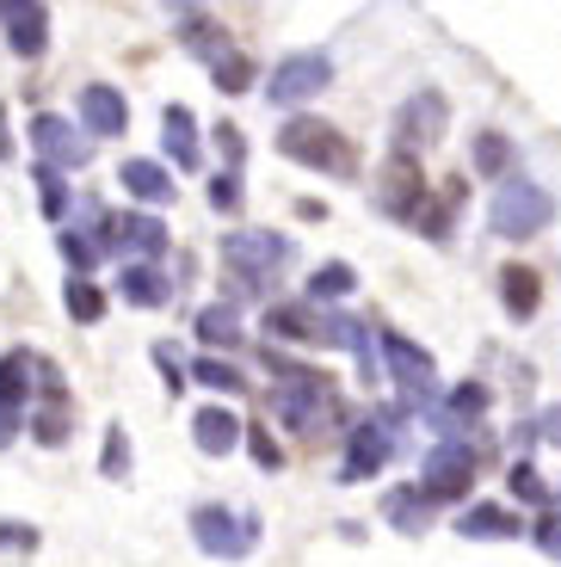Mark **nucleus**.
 <instances>
[{
  "mask_svg": "<svg viewBox=\"0 0 561 567\" xmlns=\"http://www.w3.org/2000/svg\"><path fill=\"white\" fill-rule=\"evenodd\" d=\"M192 543L216 561H247L259 549V512L247 506H197L192 512Z\"/></svg>",
  "mask_w": 561,
  "mask_h": 567,
  "instance_id": "2",
  "label": "nucleus"
},
{
  "mask_svg": "<svg viewBox=\"0 0 561 567\" xmlns=\"http://www.w3.org/2000/svg\"><path fill=\"white\" fill-rule=\"evenodd\" d=\"M0 543H19V549H31V543H38V537H31V530H13V525H0Z\"/></svg>",
  "mask_w": 561,
  "mask_h": 567,
  "instance_id": "43",
  "label": "nucleus"
},
{
  "mask_svg": "<svg viewBox=\"0 0 561 567\" xmlns=\"http://www.w3.org/2000/svg\"><path fill=\"white\" fill-rule=\"evenodd\" d=\"M426 413H432V425L450 439V432H463V425H476L481 413H488V389H481V383H457L445 395V408H426Z\"/></svg>",
  "mask_w": 561,
  "mask_h": 567,
  "instance_id": "19",
  "label": "nucleus"
},
{
  "mask_svg": "<svg viewBox=\"0 0 561 567\" xmlns=\"http://www.w3.org/2000/svg\"><path fill=\"white\" fill-rule=\"evenodd\" d=\"M241 444L253 451V463L266 468V475H278V468H284V451H278V439H272L266 425H247V432H241Z\"/></svg>",
  "mask_w": 561,
  "mask_h": 567,
  "instance_id": "34",
  "label": "nucleus"
},
{
  "mask_svg": "<svg viewBox=\"0 0 561 567\" xmlns=\"http://www.w3.org/2000/svg\"><path fill=\"white\" fill-rule=\"evenodd\" d=\"M272 408H278V420L290 425V432H303V439H322L327 425L339 420V395L322 383V377H303V383H284Z\"/></svg>",
  "mask_w": 561,
  "mask_h": 567,
  "instance_id": "7",
  "label": "nucleus"
},
{
  "mask_svg": "<svg viewBox=\"0 0 561 567\" xmlns=\"http://www.w3.org/2000/svg\"><path fill=\"white\" fill-rule=\"evenodd\" d=\"M241 432H247V425H241L228 408H204V413H192V444H197L204 456H228V451L241 444Z\"/></svg>",
  "mask_w": 561,
  "mask_h": 567,
  "instance_id": "18",
  "label": "nucleus"
},
{
  "mask_svg": "<svg viewBox=\"0 0 561 567\" xmlns=\"http://www.w3.org/2000/svg\"><path fill=\"white\" fill-rule=\"evenodd\" d=\"M0 25H7L13 56H43V43H50V13H43V0H0Z\"/></svg>",
  "mask_w": 561,
  "mask_h": 567,
  "instance_id": "14",
  "label": "nucleus"
},
{
  "mask_svg": "<svg viewBox=\"0 0 561 567\" xmlns=\"http://www.w3.org/2000/svg\"><path fill=\"white\" fill-rule=\"evenodd\" d=\"M192 383L223 389V395H241V389H247V377H241L235 364H223V358H197V364H192Z\"/></svg>",
  "mask_w": 561,
  "mask_h": 567,
  "instance_id": "31",
  "label": "nucleus"
},
{
  "mask_svg": "<svg viewBox=\"0 0 561 567\" xmlns=\"http://www.w3.org/2000/svg\"><path fill=\"white\" fill-rule=\"evenodd\" d=\"M118 297L136 302V309H161V302L173 297V284L155 271V259H130V266L118 271Z\"/></svg>",
  "mask_w": 561,
  "mask_h": 567,
  "instance_id": "17",
  "label": "nucleus"
},
{
  "mask_svg": "<svg viewBox=\"0 0 561 567\" xmlns=\"http://www.w3.org/2000/svg\"><path fill=\"white\" fill-rule=\"evenodd\" d=\"M278 155L296 161V167L334 173V179H351V173H358V148L346 142V130L322 124V117H290V124L278 130Z\"/></svg>",
  "mask_w": 561,
  "mask_h": 567,
  "instance_id": "1",
  "label": "nucleus"
},
{
  "mask_svg": "<svg viewBox=\"0 0 561 567\" xmlns=\"http://www.w3.org/2000/svg\"><path fill=\"white\" fill-rule=\"evenodd\" d=\"M118 179H124V192H130V198H142V204H173V179H167L161 161H124Z\"/></svg>",
  "mask_w": 561,
  "mask_h": 567,
  "instance_id": "22",
  "label": "nucleus"
},
{
  "mask_svg": "<svg viewBox=\"0 0 561 567\" xmlns=\"http://www.w3.org/2000/svg\"><path fill=\"white\" fill-rule=\"evenodd\" d=\"M161 142H167V161H173V167H185V173L204 161V155H197V124H192L185 105H167V112H161Z\"/></svg>",
  "mask_w": 561,
  "mask_h": 567,
  "instance_id": "21",
  "label": "nucleus"
},
{
  "mask_svg": "<svg viewBox=\"0 0 561 567\" xmlns=\"http://www.w3.org/2000/svg\"><path fill=\"white\" fill-rule=\"evenodd\" d=\"M506 167H512V142H506L500 130H481V136H476V173L500 179Z\"/></svg>",
  "mask_w": 561,
  "mask_h": 567,
  "instance_id": "30",
  "label": "nucleus"
},
{
  "mask_svg": "<svg viewBox=\"0 0 561 567\" xmlns=\"http://www.w3.org/2000/svg\"><path fill=\"white\" fill-rule=\"evenodd\" d=\"M290 235H278V228H235L223 241V259H228V271L235 278H247V284H266L272 271H284L290 266Z\"/></svg>",
  "mask_w": 561,
  "mask_h": 567,
  "instance_id": "4",
  "label": "nucleus"
},
{
  "mask_svg": "<svg viewBox=\"0 0 561 567\" xmlns=\"http://www.w3.org/2000/svg\"><path fill=\"white\" fill-rule=\"evenodd\" d=\"M62 302H69V315H74L81 327H99V321H105V290H99L86 271H74V278L62 284Z\"/></svg>",
  "mask_w": 561,
  "mask_h": 567,
  "instance_id": "26",
  "label": "nucleus"
},
{
  "mask_svg": "<svg viewBox=\"0 0 561 567\" xmlns=\"http://www.w3.org/2000/svg\"><path fill=\"white\" fill-rule=\"evenodd\" d=\"M99 475H112V482H124V475H130V432H124V425H112V432H105V456H99Z\"/></svg>",
  "mask_w": 561,
  "mask_h": 567,
  "instance_id": "35",
  "label": "nucleus"
},
{
  "mask_svg": "<svg viewBox=\"0 0 561 567\" xmlns=\"http://www.w3.org/2000/svg\"><path fill=\"white\" fill-rule=\"evenodd\" d=\"M31 358L26 352H7L0 358V451L19 439V425H26V401H31Z\"/></svg>",
  "mask_w": 561,
  "mask_h": 567,
  "instance_id": "13",
  "label": "nucleus"
},
{
  "mask_svg": "<svg viewBox=\"0 0 561 567\" xmlns=\"http://www.w3.org/2000/svg\"><path fill=\"white\" fill-rule=\"evenodd\" d=\"M420 204H426V179H420V161L407 155H395V167H389V179H382V210L389 216H401V223H414L420 216Z\"/></svg>",
  "mask_w": 561,
  "mask_h": 567,
  "instance_id": "16",
  "label": "nucleus"
},
{
  "mask_svg": "<svg viewBox=\"0 0 561 567\" xmlns=\"http://www.w3.org/2000/svg\"><path fill=\"white\" fill-rule=\"evenodd\" d=\"M62 259H69L74 271H93V259H99V241H86V235H74V228H62Z\"/></svg>",
  "mask_w": 561,
  "mask_h": 567,
  "instance_id": "37",
  "label": "nucleus"
},
{
  "mask_svg": "<svg viewBox=\"0 0 561 567\" xmlns=\"http://www.w3.org/2000/svg\"><path fill=\"white\" fill-rule=\"evenodd\" d=\"M395 451V425L389 420H365V425H351V439H346V463H339V482H365V475H377L382 463H389Z\"/></svg>",
  "mask_w": 561,
  "mask_h": 567,
  "instance_id": "12",
  "label": "nucleus"
},
{
  "mask_svg": "<svg viewBox=\"0 0 561 567\" xmlns=\"http://www.w3.org/2000/svg\"><path fill=\"white\" fill-rule=\"evenodd\" d=\"M211 210H241V173L235 167H228V173H216V179H211Z\"/></svg>",
  "mask_w": 561,
  "mask_h": 567,
  "instance_id": "38",
  "label": "nucleus"
},
{
  "mask_svg": "<svg viewBox=\"0 0 561 567\" xmlns=\"http://www.w3.org/2000/svg\"><path fill=\"white\" fill-rule=\"evenodd\" d=\"M327 86H334V56H327V50H296V56H284L278 69H272L266 100L290 112V105H309Z\"/></svg>",
  "mask_w": 561,
  "mask_h": 567,
  "instance_id": "6",
  "label": "nucleus"
},
{
  "mask_svg": "<svg viewBox=\"0 0 561 567\" xmlns=\"http://www.w3.org/2000/svg\"><path fill=\"white\" fill-rule=\"evenodd\" d=\"M155 364H161V377H167V395H180L185 370H180V358H173V346H155Z\"/></svg>",
  "mask_w": 561,
  "mask_h": 567,
  "instance_id": "40",
  "label": "nucleus"
},
{
  "mask_svg": "<svg viewBox=\"0 0 561 567\" xmlns=\"http://www.w3.org/2000/svg\"><path fill=\"white\" fill-rule=\"evenodd\" d=\"M211 81L223 86V93H247V86H253V62L235 56V50H223V56L211 62Z\"/></svg>",
  "mask_w": 561,
  "mask_h": 567,
  "instance_id": "32",
  "label": "nucleus"
},
{
  "mask_svg": "<svg viewBox=\"0 0 561 567\" xmlns=\"http://www.w3.org/2000/svg\"><path fill=\"white\" fill-rule=\"evenodd\" d=\"M506 487H512V494H519V499H531V506H543V499H549L543 475H537L531 463H512V475H506Z\"/></svg>",
  "mask_w": 561,
  "mask_h": 567,
  "instance_id": "36",
  "label": "nucleus"
},
{
  "mask_svg": "<svg viewBox=\"0 0 561 567\" xmlns=\"http://www.w3.org/2000/svg\"><path fill=\"white\" fill-rule=\"evenodd\" d=\"M185 43H192L204 62H216L228 50V38H223V25H211V19H185Z\"/></svg>",
  "mask_w": 561,
  "mask_h": 567,
  "instance_id": "33",
  "label": "nucleus"
},
{
  "mask_svg": "<svg viewBox=\"0 0 561 567\" xmlns=\"http://www.w3.org/2000/svg\"><path fill=\"white\" fill-rule=\"evenodd\" d=\"M93 241L124 254V259H161L167 254V223L161 216H99Z\"/></svg>",
  "mask_w": 561,
  "mask_h": 567,
  "instance_id": "9",
  "label": "nucleus"
},
{
  "mask_svg": "<svg viewBox=\"0 0 561 567\" xmlns=\"http://www.w3.org/2000/svg\"><path fill=\"white\" fill-rule=\"evenodd\" d=\"M38 204H43L50 223L69 216V185H62V167H50V161H38Z\"/></svg>",
  "mask_w": 561,
  "mask_h": 567,
  "instance_id": "29",
  "label": "nucleus"
},
{
  "mask_svg": "<svg viewBox=\"0 0 561 567\" xmlns=\"http://www.w3.org/2000/svg\"><path fill=\"white\" fill-rule=\"evenodd\" d=\"M476 463H481V451L450 432V439L438 444L432 456H426V482H420V487H426L432 499H463L469 487H476Z\"/></svg>",
  "mask_w": 561,
  "mask_h": 567,
  "instance_id": "8",
  "label": "nucleus"
},
{
  "mask_svg": "<svg viewBox=\"0 0 561 567\" xmlns=\"http://www.w3.org/2000/svg\"><path fill=\"white\" fill-rule=\"evenodd\" d=\"M432 506H438V499L426 494V487H420V494H414V487H401V494H389V506H382V512L395 518V530H407V537H420V530L432 525Z\"/></svg>",
  "mask_w": 561,
  "mask_h": 567,
  "instance_id": "25",
  "label": "nucleus"
},
{
  "mask_svg": "<svg viewBox=\"0 0 561 567\" xmlns=\"http://www.w3.org/2000/svg\"><path fill=\"white\" fill-rule=\"evenodd\" d=\"M549 216H555V198H549L537 179H500L493 210H488V228L506 235V241H531L537 228H549Z\"/></svg>",
  "mask_w": 561,
  "mask_h": 567,
  "instance_id": "3",
  "label": "nucleus"
},
{
  "mask_svg": "<svg viewBox=\"0 0 561 567\" xmlns=\"http://www.w3.org/2000/svg\"><path fill=\"white\" fill-rule=\"evenodd\" d=\"M537 549L549 555V561H561V518L549 512V518H537Z\"/></svg>",
  "mask_w": 561,
  "mask_h": 567,
  "instance_id": "39",
  "label": "nucleus"
},
{
  "mask_svg": "<svg viewBox=\"0 0 561 567\" xmlns=\"http://www.w3.org/2000/svg\"><path fill=\"white\" fill-rule=\"evenodd\" d=\"M13 155V136H7V112H0V161Z\"/></svg>",
  "mask_w": 561,
  "mask_h": 567,
  "instance_id": "44",
  "label": "nucleus"
},
{
  "mask_svg": "<svg viewBox=\"0 0 561 567\" xmlns=\"http://www.w3.org/2000/svg\"><path fill=\"white\" fill-rule=\"evenodd\" d=\"M173 7H192V0H173Z\"/></svg>",
  "mask_w": 561,
  "mask_h": 567,
  "instance_id": "45",
  "label": "nucleus"
},
{
  "mask_svg": "<svg viewBox=\"0 0 561 567\" xmlns=\"http://www.w3.org/2000/svg\"><path fill=\"white\" fill-rule=\"evenodd\" d=\"M351 290H358V271H351L346 259H327V266H315L309 302H339V297H351Z\"/></svg>",
  "mask_w": 561,
  "mask_h": 567,
  "instance_id": "27",
  "label": "nucleus"
},
{
  "mask_svg": "<svg viewBox=\"0 0 561 567\" xmlns=\"http://www.w3.org/2000/svg\"><path fill=\"white\" fill-rule=\"evenodd\" d=\"M445 124H450L445 93H438V86H420V93L401 105V117H395V142H401L407 155H420V148H432V142L445 136Z\"/></svg>",
  "mask_w": 561,
  "mask_h": 567,
  "instance_id": "11",
  "label": "nucleus"
},
{
  "mask_svg": "<svg viewBox=\"0 0 561 567\" xmlns=\"http://www.w3.org/2000/svg\"><path fill=\"white\" fill-rule=\"evenodd\" d=\"M197 340H204V346H235V340H241L235 302H211V309L197 315Z\"/></svg>",
  "mask_w": 561,
  "mask_h": 567,
  "instance_id": "28",
  "label": "nucleus"
},
{
  "mask_svg": "<svg viewBox=\"0 0 561 567\" xmlns=\"http://www.w3.org/2000/svg\"><path fill=\"white\" fill-rule=\"evenodd\" d=\"M216 142H223L228 167H241V155H247V142H241V130H235V124H216Z\"/></svg>",
  "mask_w": 561,
  "mask_h": 567,
  "instance_id": "41",
  "label": "nucleus"
},
{
  "mask_svg": "<svg viewBox=\"0 0 561 567\" xmlns=\"http://www.w3.org/2000/svg\"><path fill=\"white\" fill-rule=\"evenodd\" d=\"M31 148H38V161H50V167H62V173H74V167H86V161H93L86 130H74L69 117H57V112L31 117Z\"/></svg>",
  "mask_w": 561,
  "mask_h": 567,
  "instance_id": "10",
  "label": "nucleus"
},
{
  "mask_svg": "<svg viewBox=\"0 0 561 567\" xmlns=\"http://www.w3.org/2000/svg\"><path fill=\"white\" fill-rule=\"evenodd\" d=\"M81 130H86V136H124V130H130L124 93H118V86H105V81L81 86Z\"/></svg>",
  "mask_w": 561,
  "mask_h": 567,
  "instance_id": "15",
  "label": "nucleus"
},
{
  "mask_svg": "<svg viewBox=\"0 0 561 567\" xmlns=\"http://www.w3.org/2000/svg\"><path fill=\"white\" fill-rule=\"evenodd\" d=\"M382 364H389V377H395V389H401L407 408L426 413L438 401V364H432L426 346H414L407 333H382Z\"/></svg>",
  "mask_w": 561,
  "mask_h": 567,
  "instance_id": "5",
  "label": "nucleus"
},
{
  "mask_svg": "<svg viewBox=\"0 0 561 567\" xmlns=\"http://www.w3.org/2000/svg\"><path fill=\"white\" fill-rule=\"evenodd\" d=\"M537 432H543V444H561V408H549L543 420H537Z\"/></svg>",
  "mask_w": 561,
  "mask_h": 567,
  "instance_id": "42",
  "label": "nucleus"
},
{
  "mask_svg": "<svg viewBox=\"0 0 561 567\" xmlns=\"http://www.w3.org/2000/svg\"><path fill=\"white\" fill-rule=\"evenodd\" d=\"M266 333H272V340H309V346H322L327 315L322 309H266Z\"/></svg>",
  "mask_w": 561,
  "mask_h": 567,
  "instance_id": "24",
  "label": "nucleus"
},
{
  "mask_svg": "<svg viewBox=\"0 0 561 567\" xmlns=\"http://www.w3.org/2000/svg\"><path fill=\"white\" fill-rule=\"evenodd\" d=\"M519 530H524L519 512H506V506H469L457 518V537H469V543H512Z\"/></svg>",
  "mask_w": 561,
  "mask_h": 567,
  "instance_id": "20",
  "label": "nucleus"
},
{
  "mask_svg": "<svg viewBox=\"0 0 561 567\" xmlns=\"http://www.w3.org/2000/svg\"><path fill=\"white\" fill-rule=\"evenodd\" d=\"M500 302H506V315H512V321H531L537 302H543V284H537V271H531V266H506V271H500Z\"/></svg>",
  "mask_w": 561,
  "mask_h": 567,
  "instance_id": "23",
  "label": "nucleus"
}]
</instances>
